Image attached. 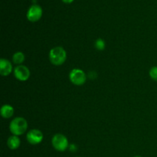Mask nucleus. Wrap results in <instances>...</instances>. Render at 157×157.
I'll return each instance as SVG.
<instances>
[{"label": "nucleus", "instance_id": "obj_7", "mask_svg": "<svg viewBox=\"0 0 157 157\" xmlns=\"http://www.w3.org/2000/svg\"><path fill=\"white\" fill-rule=\"evenodd\" d=\"M43 138L44 136L42 132L38 129H32L26 135L27 141L32 145H38L41 144L43 140Z\"/></svg>", "mask_w": 157, "mask_h": 157}, {"label": "nucleus", "instance_id": "obj_1", "mask_svg": "<svg viewBox=\"0 0 157 157\" xmlns=\"http://www.w3.org/2000/svg\"><path fill=\"white\" fill-rule=\"evenodd\" d=\"M50 62L55 66L62 65L67 60V52L64 48L61 46L55 47L49 52Z\"/></svg>", "mask_w": 157, "mask_h": 157}, {"label": "nucleus", "instance_id": "obj_12", "mask_svg": "<svg viewBox=\"0 0 157 157\" xmlns=\"http://www.w3.org/2000/svg\"><path fill=\"white\" fill-rule=\"evenodd\" d=\"M106 44L105 41L102 39V38H98L95 41V48L98 49V51H103L105 49Z\"/></svg>", "mask_w": 157, "mask_h": 157}, {"label": "nucleus", "instance_id": "obj_4", "mask_svg": "<svg viewBox=\"0 0 157 157\" xmlns=\"http://www.w3.org/2000/svg\"><path fill=\"white\" fill-rule=\"evenodd\" d=\"M69 79L75 85L81 86L85 84L87 81V75L81 69L75 68L71 71L69 74Z\"/></svg>", "mask_w": 157, "mask_h": 157}, {"label": "nucleus", "instance_id": "obj_13", "mask_svg": "<svg viewBox=\"0 0 157 157\" xmlns=\"http://www.w3.org/2000/svg\"><path fill=\"white\" fill-rule=\"evenodd\" d=\"M149 75H150V77L151 78L152 80L157 81V66L151 67L150 72H149Z\"/></svg>", "mask_w": 157, "mask_h": 157}, {"label": "nucleus", "instance_id": "obj_2", "mask_svg": "<svg viewBox=\"0 0 157 157\" xmlns=\"http://www.w3.org/2000/svg\"><path fill=\"white\" fill-rule=\"evenodd\" d=\"M28 129V122L24 117H18L11 121L9 124V130L12 135L21 136L26 132Z\"/></svg>", "mask_w": 157, "mask_h": 157}, {"label": "nucleus", "instance_id": "obj_8", "mask_svg": "<svg viewBox=\"0 0 157 157\" xmlns=\"http://www.w3.org/2000/svg\"><path fill=\"white\" fill-rule=\"evenodd\" d=\"M13 71L12 64L10 61L6 58H1L0 60V75L2 76H9Z\"/></svg>", "mask_w": 157, "mask_h": 157}, {"label": "nucleus", "instance_id": "obj_16", "mask_svg": "<svg viewBox=\"0 0 157 157\" xmlns=\"http://www.w3.org/2000/svg\"><path fill=\"white\" fill-rule=\"evenodd\" d=\"M133 157H142V156H133Z\"/></svg>", "mask_w": 157, "mask_h": 157}, {"label": "nucleus", "instance_id": "obj_6", "mask_svg": "<svg viewBox=\"0 0 157 157\" xmlns=\"http://www.w3.org/2000/svg\"><path fill=\"white\" fill-rule=\"evenodd\" d=\"M14 76L18 81H26L31 76L30 70L25 65H18L14 68Z\"/></svg>", "mask_w": 157, "mask_h": 157}, {"label": "nucleus", "instance_id": "obj_15", "mask_svg": "<svg viewBox=\"0 0 157 157\" xmlns=\"http://www.w3.org/2000/svg\"><path fill=\"white\" fill-rule=\"evenodd\" d=\"M62 2L65 4H71V2H73L74 0H62Z\"/></svg>", "mask_w": 157, "mask_h": 157}, {"label": "nucleus", "instance_id": "obj_14", "mask_svg": "<svg viewBox=\"0 0 157 157\" xmlns=\"http://www.w3.org/2000/svg\"><path fill=\"white\" fill-rule=\"evenodd\" d=\"M77 147L76 145H75V144H71V145L69 146V150H70V151L71 152H75L77 150Z\"/></svg>", "mask_w": 157, "mask_h": 157}, {"label": "nucleus", "instance_id": "obj_9", "mask_svg": "<svg viewBox=\"0 0 157 157\" xmlns=\"http://www.w3.org/2000/svg\"><path fill=\"white\" fill-rule=\"evenodd\" d=\"M20 145H21V140L18 136L12 135L11 136H9L7 140V146L10 150H17L18 148H19Z\"/></svg>", "mask_w": 157, "mask_h": 157}, {"label": "nucleus", "instance_id": "obj_11", "mask_svg": "<svg viewBox=\"0 0 157 157\" xmlns=\"http://www.w3.org/2000/svg\"><path fill=\"white\" fill-rule=\"evenodd\" d=\"M25 59L24 53L21 52H17L12 55V62L17 65H21Z\"/></svg>", "mask_w": 157, "mask_h": 157}, {"label": "nucleus", "instance_id": "obj_3", "mask_svg": "<svg viewBox=\"0 0 157 157\" xmlns=\"http://www.w3.org/2000/svg\"><path fill=\"white\" fill-rule=\"evenodd\" d=\"M52 147L58 152H64L69 148V143L67 138L61 133L54 135L52 139Z\"/></svg>", "mask_w": 157, "mask_h": 157}, {"label": "nucleus", "instance_id": "obj_5", "mask_svg": "<svg viewBox=\"0 0 157 157\" xmlns=\"http://www.w3.org/2000/svg\"><path fill=\"white\" fill-rule=\"evenodd\" d=\"M42 15L43 10L41 6L37 4H35L29 7L26 16H27L28 20L29 21H31V22H36V21H39L41 19Z\"/></svg>", "mask_w": 157, "mask_h": 157}, {"label": "nucleus", "instance_id": "obj_10", "mask_svg": "<svg viewBox=\"0 0 157 157\" xmlns=\"http://www.w3.org/2000/svg\"><path fill=\"white\" fill-rule=\"evenodd\" d=\"M0 112H1V116L4 119H9L13 116L14 108L12 106L9 105V104H4L1 107Z\"/></svg>", "mask_w": 157, "mask_h": 157}]
</instances>
